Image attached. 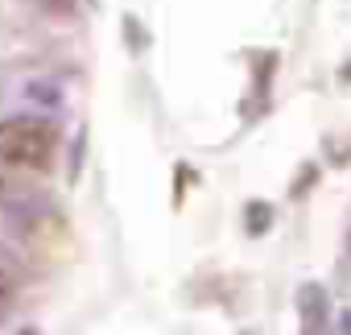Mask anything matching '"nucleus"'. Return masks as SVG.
<instances>
[{"mask_svg": "<svg viewBox=\"0 0 351 335\" xmlns=\"http://www.w3.org/2000/svg\"><path fill=\"white\" fill-rule=\"evenodd\" d=\"M314 178H318V165H306V170L293 178V191H289V195H293V199H302V195H306V187H314Z\"/></svg>", "mask_w": 351, "mask_h": 335, "instance_id": "8", "label": "nucleus"}, {"mask_svg": "<svg viewBox=\"0 0 351 335\" xmlns=\"http://www.w3.org/2000/svg\"><path fill=\"white\" fill-rule=\"evenodd\" d=\"M347 253H351V232H347Z\"/></svg>", "mask_w": 351, "mask_h": 335, "instance_id": "15", "label": "nucleus"}, {"mask_svg": "<svg viewBox=\"0 0 351 335\" xmlns=\"http://www.w3.org/2000/svg\"><path fill=\"white\" fill-rule=\"evenodd\" d=\"M302 335H335V323H330V319H314V323H302Z\"/></svg>", "mask_w": 351, "mask_h": 335, "instance_id": "9", "label": "nucleus"}, {"mask_svg": "<svg viewBox=\"0 0 351 335\" xmlns=\"http://www.w3.org/2000/svg\"><path fill=\"white\" fill-rule=\"evenodd\" d=\"M83 153H87V128H79V132H75V141H71V165H66V183H79V174H83Z\"/></svg>", "mask_w": 351, "mask_h": 335, "instance_id": "5", "label": "nucleus"}, {"mask_svg": "<svg viewBox=\"0 0 351 335\" xmlns=\"http://www.w3.org/2000/svg\"><path fill=\"white\" fill-rule=\"evenodd\" d=\"M21 100H25L29 108H38V112H58V108L66 104L62 83H54V79H25V83H21Z\"/></svg>", "mask_w": 351, "mask_h": 335, "instance_id": "2", "label": "nucleus"}, {"mask_svg": "<svg viewBox=\"0 0 351 335\" xmlns=\"http://www.w3.org/2000/svg\"><path fill=\"white\" fill-rule=\"evenodd\" d=\"M124 38H128V50L132 54H145L149 50V34H145V25H141V17H124Z\"/></svg>", "mask_w": 351, "mask_h": 335, "instance_id": "6", "label": "nucleus"}, {"mask_svg": "<svg viewBox=\"0 0 351 335\" xmlns=\"http://www.w3.org/2000/svg\"><path fill=\"white\" fill-rule=\"evenodd\" d=\"M298 314L302 323H314V319H326V290L318 281H306L298 290Z\"/></svg>", "mask_w": 351, "mask_h": 335, "instance_id": "3", "label": "nucleus"}, {"mask_svg": "<svg viewBox=\"0 0 351 335\" xmlns=\"http://www.w3.org/2000/svg\"><path fill=\"white\" fill-rule=\"evenodd\" d=\"M54 141H58V124L38 128V132H21V137H0V161L42 174L54 165Z\"/></svg>", "mask_w": 351, "mask_h": 335, "instance_id": "1", "label": "nucleus"}, {"mask_svg": "<svg viewBox=\"0 0 351 335\" xmlns=\"http://www.w3.org/2000/svg\"><path fill=\"white\" fill-rule=\"evenodd\" d=\"M339 331H343V335H351V310H343V314H339Z\"/></svg>", "mask_w": 351, "mask_h": 335, "instance_id": "10", "label": "nucleus"}, {"mask_svg": "<svg viewBox=\"0 0 351 335\" xmlns=\"http://www.w3.org/2000/svg\"><path fill=\"white\" fill-rule=\"evenodd\" d=\"M0 203H9V183L0 178Z\"/></svg>", "mask_w": 351, "mask_h": 335, "instance_id": "11", "label": "nucleus"}, {"mask_svg": "<svg viewBox=\"0 0 351 335\" xmlns=\"http://www.w3.org/2000/svg\"><path fill=\"white\" fill-rule=\"evenodd\" d=\"M17 335H42V331H38V327H21Z\"/></svg>", "mask_w": 351, "mask_h": 335, "instance_id": "12", "label": "nucleus"}, {"mask_svg": "<svg viewBox=\"0 0 351 335\" xmlns=\"http://www.w3.org/2000/svg\"><path fill=\"white\" fill-rule=\"evenodd\" d=\"M244 228H248V236H265V232L273 228V203L248 199V207H244Z\"/></svg>", "mask_w": 351, "mask_h": 335, "instance_id": "4", "label": "nucleus"}, {"mask_svg": "<svg viewBox=\"0 0 351 335\" xmlns=\"http://www.w3.org/2000/svg\"><path fill=\"white\" fill-rule=\"evenodd\" d=\"M5 290H9V281H5V273H0V298H5Z\"/></svg>", "mask_w": 351, "mask_h": 335, "instance_id": "13", "label": "nucleus"}, {"mask_svg": "<svg viewBox=\"0 0 351 335\" xmlns=\"http://www.w3.org/2000/svg\"><path fill=\"white\" fill-rule=\"evenodd\" d=\"M87 5H91V9H99V0H87Z\"/></svg>", "mask_w": 351, "mask_h": 335, "instance_id": "14", "label": "nucleus"}, {"mask_svg": "<svg viewBox=\"0 0 351 335\" xmlns=\"http://www.w3.org/2000/svg\"><path fill=\"white\" fill-rule=\"evenodd\" d=\"M34 5L42 13H50V17H71L75 13V0H34Z\"/></svg>", "mask_w": 351, "mask_h": 335, "instance_id": "7", "label": "nucleus"}]
</instances>
